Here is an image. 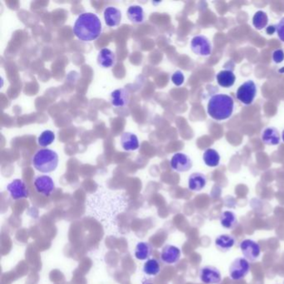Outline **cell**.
I'll return each instance as SVG.
<instances>
[{
  "mask_svg": "<svg viewBox=\"0 0 284 284\" xmlns=\"http://www.w3.org/2000/svg\"><path fill=\"white\" fill-rule=\"evenodd\" d=\"M74 33L81 41H93L101 34V21L93 13L81 14L74 23Z\"/></svg>",
  "mask_w": 284,
  "mask_h": 284,
  "instance_id": "1",
  "label": "cell"
},
{
  "mask_svg": "<svg viewBox=\"0 0 284 284\" xmlns=\"http://www.w3.org/2000/svg\"><path fill=\"white\" fill-rule=\"evenodd\" d=\"M234 108L232 97L227 94H216L211 97L208 104V113L212 118L225 120L231 117Z\"/></svg>",
  "mask_w": 284,
  "mask_h": 284,
  "instance_id": "2",
  "label": "cell"
},
{
  "mask_svg": "<svg viewBox=\"0 0 284 284\" xmlns=\"http://www.w3.org/2000/svg\"><path fill=\"white\" fill-rule=\"evenodd\" d=\"M32 164L38 172H54L58 164V155L55 151L49 148H43L36 152L32 159Z\"/></svg>",
  "mask_w": 284,
  "mask_h": 284,
  "instance_id": "3",
  "label": "cell"
},
{
  "mask_svg": "<svg viewBox=\"0 0 284 284\" xmlns=\"http://www.w3.org/2000/svg\"><path fill=\"white\" fill-rule=\"evenodd\" d=\"M251 266L244 257H237L229 267V276L232 280H241L249 274Z\"/></svg>",
  "mask_w": 284,
  "mask_h": 284,
  "instance_id": "4",
  "label": "cell"
},
{
  "mask_svg": "<svg viewBox=\"0 0 284 284\" xmlns=\"http://www.w3.org/2000/svg\"><path fill=\"white\" fill-rule=\"evenodd\" d=\"M257 94V86L252 80L243 83L237 91V98L243 104L249 105L254 102Z\"/></svg>",
  "mask_w": 284,
  "mask_h": 284,
  "instance_id": "5",
  "label": "cell"
},
{
  "mask_svg": "<svg viewBox=\"0 0 284 284\" xmlns=\"http://www.w3.org/2000/svg\"><path fill=\"white\" fill-rule=\"evenodd\" d=\"M240 250L248 261L254 262L257 260L261 254V248L257 242L251 239H245L240 243Z\"/></svg>",
  "mask_w": 284,
  "mask_h": 284,
  "instance_id": "6",
  "label": "cell"
},
{
  "mask_svg": "<svg viewBox=\"0 0 284 284\" xmlns=\"http://www.w3.org/2000/svg\"><path fill=\"white\" fill-rule=\"evenodd\" d=\"M191 50L194 54L200 56H208L212 53V45L207 37L195 36L191 40Z\"/></svg>",
  "mask_w": 284,
  "mask_h": 284,
  "instance_id": "7",
  "label": "cell"
},
{
  "mask_svg": "<svg viewBox=\"0 0 284 284\" xmlns=\"http://www.w3.org/2000/svg\"><path fill=\"white\" fill-rule=\"evenodd\" d=\"M7 190L10 197L14 200L27 199L29 196V191L22 179H14L7 186Z\"/></svg>",
  "mask_w": 284,
  "mask_h": 284,
  "instance_id": "8",
  "label": "cell"
},
{
  "mask_svg": "<svg viewBox=\"0 0 284 284\" xmlns=\"http://www.w3.org/2000/svg\"><path fill=\"white\" fill-rule=\"evenodd\" d=\"M34 188L38 194L44 196H50L55 190V182L52 178L48 175L38 176L34 179Z\"/></svg>",
  "mask_w": 284,
  "mask_h": 284,
  "instance_id": "9",
  "label": "cell"
},
{
  "mask_svg": "<svg viewBox=\"0 0 284 284\" xmlns=\"http://www.w3.org/2000/svg\"><path fill=\"white\" fill-rule=\"evenodd\" d=\"M170 165L176 172H188L193 167V162L185 153H177L172 156Z\"/></svg>",
  "mask_w": 284,
  "mask_h": 284,
  "instance_id": "10",
  "label": "cell"
},
{
  "mask_svg": "<svg viewBox=\"0 0 284 284\" xmlns=\"http://www.w3.org/2000/svg\"><path fill=\"white\" fill-rule=\"evenodd\" d=\"M200 280L205 284H219L222 280V275L219 268L213 266H205L200 269Z\"/></svg>",
  "mask_w": 284,
  "mask_h": 284,
  "instance_id": "11",
  "label": "cell"
},
{
  "mask_svg": "<svg viewBox=\"0 0 284 284\" xmlns=\"http://www.w3.org/2000/svg\"><path fill=\"white\" fill-rule=\"evenodd\" d=\"M181 251L178 247L168 244L162 249L161 259L167 264H174L180 259Z\"/></svg>",
  "mask_w": 284,
  "mask_h": 284,
  "instance_id": "12",
  "label": "cell"
},
{
  "mask_svg": "<svg viewBox=\"0 0 284 284\" xmlns=\"http://www.w3.org/2000/svg\"><path fill=\"white\" fill-rule=\"evenodd\" d=\"M104 18L105 24L109 27H116L120 25L122 13L115 7H108L104 9Z\"/></svg>",
  "mask_w": 284,
  "mask_h": 284,
  "instance_id": "13",
  "label": "cell"
},
{
  "mask_svg": "<svg viewBox=\"0 0 284 284\" xmlns=\"http://www.w3.org/2000/svg\"><path fill=\"white\" fill-rule=\"evenodd\" d=\"M111 104L117 108L121 107H125L129 104V91L125 88H118L114 91L111 93Z\"/></svg>",
  "mask_w": 284,
  "mask_h": 284,
  "instance_id": "14",
  "label": "cell"
},
{
  "mask_svg": "<svg viewBox=\"0 0 284 284\" xmlns=\"http://www.w3.org/2000/svg\"><path fill=\"white\" fill-rule=\"evenodd\" d=\"M121 146L125 151L137 150L140 148V141L136 134L131 132H124L120 139Z\"/></svg>",
  "mask_w": 284,
  "mask_h": 284,
  "instance_id": "15",
  "label": "cell"
},
{
  "mask_svg": "<svg viewBox=\"0 0 284 284\" xmlns=\"http://www.w3.org/2000/svg\"><path fill=\"white\" fill-rule=\"evenodd\" d=\"M115 59L116 57H115L114 53L110 49L104 48L99 51L98 57H97V62L102 68H110L114 65Z\"/></svg>",
  "mask_w": 284,
  "mask_h": 284,
  "instance_id": "16",
  "label": "cell"
},
{
  "mask_svg": "<svg viewBox=\"0 0 284 284\" xmlns=\"http://www.w3.org/2000/svg\"><path fill=\"white\" fill-rule=\"evenodd\" d=\"M207 184V178L201 172H194L189 178V189L191 191L199 192Z\"/></svg>",
  "mask_w": 284,
  "mask_h": 284,
  "instance_id": "17",
  "label": "cell"
},
{
  "mask_svg": "<svg viewBox=\"0 0 284 284\" xmlns=\"http://www.w3.org/2000/svg\"><path fill=\"white\" fill-rule=\"evenodd\" d=\"M235 238L230 234H221L215 239V245L219 251L227 253L234 246Z\"/></svg>",
  "mask_w": 284,
  "mask_h": 284,
  "instance_id": "18",
  "label": "cell"
},
{
  "mask_svg": "<svg viewBox=\"0 0 284 284\" xmlns=\"http://www.w3.org/2000/svg\"><path fill=\"white\" fill-rule=\"evenodd\" d=\"M217 82L221 87H230L234 85L236 77L232 71L230 70H222L217 74Z\"/></svg>",
  "mask_w": 284,
  "mask_h": 284,
  "instance_id": "19",
  "label": "cell"
},
{
  "mask_svg": "<svg viewBox=\"0 0 284 284\" xmlns=\"http://www.w3.org/2000/svg\"><path fill=\"white\" fill-rule=\"evenodd\" d=\"M127 15L129 20L134 24H141L144 21V11L141 6H129L127 10Z\"/></svg>",
  "mask_w": 284,
  "mask_h": 284,
  "instance_id": "20",
  "label": "cell"
},
{
  "mask_svg": "<svg viewBox=\"0 0 284 284\" xmlns=\"http://www.w3.org/2000/svg\"><path fill=\"white\" fill-rule=\"evenodd\" d=\"M262 140L268 145H277L280 142V134L278 129L273 127L266 129L262 132Z\"/></svg>",
  "mask_w": 284,
  "mask_h": 284,
  "instance_id": "21",
  "label": "cell"
},
{
  "mask_svg": "<svg viewBox=\"0 0 284 284\" xmlns=\"http://www.w3.org/2000/svg\"><path fill=\"white\" fill-rule=\"evenodd\" d=\"M220 224L224 228L232 229L238 224V219L232 211H224L220 214Z\"/></svg>",
  "mask_w": 284,
  "mask_h": 284,
  "instance_id": "22",
  "label": "cell"
},
{
  "mask_svg": "<svg viewBox=\"0 0 284 284\" xmlns=\"http://www.w3.org/2000/svg\"><path fill=\"white\" fill-rule=\"evenodd\" d=\"M152 254V246L148 243L146 242H141L137 244L135 248L134 255L137 259L146 260L150 257Z\"/></svg>",
  "mask_w": 284,
  "mask_h": 284,
  "instance_id": "23",
  "label": "cell"
},
{
  "mask_svg": "<svg viewBox=\"0 0 284 284\" xmlns=\"http://www.w3.org/2000/svg\"><path fill=\"white\" fill-rule=\"evenodd\" d=\"M202 159L205 164L210 168H215L219 166L220 163V156L216 150L213 148H208L205 151L202 156Z\"/></svg>",
  "mask_w": 284,
  "mask_h": 284,
  "instance_id": "24",
  "label": "cell"
},
{
  "mask_svg": "<svg viewBox=\"0 0 284 284\" xmlns=\"http://www.w3.org/2000/svg\"><path fill=\"white\" fill-rule=\"evenodd\" d=\"M143 272L149 276H156L160 272V265L158 260L151 258L147 260L143 265Z\"/></svg>",
  "mask_w": 284,
  "mask_h": 284,
  "instance_id": "25",
  "label": "cell"
},
{
  "mask_svg": "<svg viewBox=\"0 0 284 284\" xmlns=\"http://www.w3.org/2000/svg\"><path fill=\"white\" fill-rule=\"evenodd\" d=\"M268 18L265 12L257 11L253 18V25L257 30H261L268 25Z\"/></svg>",
  "mask_w": 284,
  "mask_h": 284,
  "instance_id": "26",
  "label": "cell"
},
{
  "mask_svg": "<svg viewBox=\"0 0 284 284\" xmlns=\"http://www.w3.org/2000/svg\"><path fill=\"white\" fill-rule=\"evenodd\" d=\"M55 134L51 130H45L38 138V143L40 147H48L55 142Z\"/></svg>",
  "mask_w": 284,
  "mask_h": 284,
  "instance_id": "27",
  "label": "cell"
},
{
  "mask_svg": "<svg viewBox=\"0 0 284 284\" xmlns=\"http://www.w3.org/2000/svg\"><path fill=\"white\" fill-rule=\"evenodd\" d=\"M171 80L176 86H181L184 82V75L181 71H176L172 74Z\"/></svg>",
  "mask_w": 284,
  "mask_h": 284,
  "instance_id": "28",
  "label": "cell"
},
{
  "mask_svg": "<svg viewBox=\"0 0 284 284\" xmlns=\"http://www.w3.org/2000/svg\"><path fill=\"white\" fill-rule=\"evenodd\" d=\"M277 33L281 41L284 43V17L279 21L276 26Z\"/></svg>",
  "mask_w": 284,
  "mask_h": 284,
  "instance_id": "29",
  "label": "cell"
},
{
  "mask_svg": "<svg viewBox=\"0 0 284 284\" xmlns=\"http://www.w3.org/2000/svg\"><path fill=\"white\" fill-rule=\"evenodd\" d=\"M273 59L275 63H280L284 60V52L282 50H278L273 52Z\"/></svg>",
  "mask_w": 284,
  "mask_h": 284,
  "instance_id": "30",
  "label": "cell"
},
{
  "mask_svg": "<svg viewBox=\"0 0 284 284\" xmlns=\"http://www.w3.org/2000/svg\"><path fill=\"white\" fill-rule=\"evenodd\" d=\"M275 31H277L276 27H275V26L271 25L269 27L267 28V33L269 34V35L273 34V33H275Z\"/></svg>",
  "mask_w": 284,
  "mask_h": 284,
  "instance_id": "31",
  "label": "cell"
},
{
  "mask_svg": "<svg viewBox=\"0 0 284 284\" xmlns=\"http://www.w3.org/2000/svg\"><path fill=\"white\" fill-rule=\"evenodd\" d=\"M282 138H283V140H284V130L283 131V134H282Z\"/></svg>",
  "mask_w": 284,
  "mask_h": 284,
  "instance_id": "32",
  "label": "cell"
},
{
  "mask_svg": "<svg viewBox=\"0 0 284 284\" xmlns=\"http://www.w3.org/2000/svg\"><path fill=\"white\" fill-rule=\"evenodd\" d=\"M150 284V282L146 281V282H145V283H143V284Z\"/></svg>",
  "mask_w": 284,
  "mask_h": 284,
  "instance_id": "33",
  "label": "cell"
},
{
  "mask_svg": "<svg viewBox=\"0 0 284 284\" xmlns=\"http://www.w3.org/2000/svg\"><path fill=\"white\" fill-rule=\"evenodd\" d=\"M279 72H280V73H283V72H284V68H282V69H280Z\"/></svg>",
  "mask_w": 284,
  "mask_h": 284,
  "instance_id": "34",
  "label": "cell"
}]
</instances>
